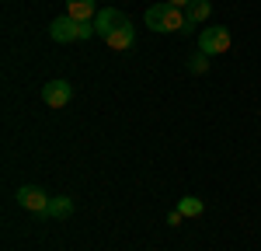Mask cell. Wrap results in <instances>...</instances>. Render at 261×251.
Listing matches in <instances>:
<instances>
[{
	"label": "cell",
	"mask_w": 261,
	"mask_h": 251,
	"mask_svg": "<svg viewBox=\"0 0 261 251\" xmlns=\"http://www.w3.org/2000/svg\"><path fill=\"white\" fill-rule=\"evenodd\" d=\"M143 21H146L150 32H181V24H185V11L174 7V4H167V0H161V4H150V7H146Z\"/></svg>",
	"instance_id": "obj_1"
},
{
	"label": "cell",
	"mask_w": 261,
	"mask_h": 251,
	"mask_svg": "<svg viewBox=\"0 0 261 251\" xmlns=\"http://www.w3.org/2000/svg\"><path fill=\"white\" fill-rule=\"evenodd\" d=\"M226 49H230V32L223 24H209V28L199 32V53H205L209 60L213 56H223Z\"/></svg>",
	"instance_id": "obj_2"
},
{
	"label": "cell",
	"mask_w": 261,
	"mask_h": 251,
	"mask_svg": "<svg viewBox=\"0 0 261 251\" xmlns=\"http://www.w3.org/2000/svg\"><path fill=\"white\" fill-rule=\"evenodd\" d=\"M14 199H18V206L28 209L32 216H49V195H45L39 185H21L18 192H14Z\"/></svg>",
	"instance_id": "obj_3"
},
{
	"label": "cell",
	"mask_w": 261,
	"mask_h": 251,
	"mask_svg": "<svg viewBox=\"0 0 261 251\" xmlns=\"http://www.w3.org/2000/svg\"><path fill=\"white\" fill-rule=\"evenodd\" d=\"M70 98H73V87H70V81H63V77H56V81H49L42 87V102L49 105V108H66Z\"/></svg>",
	"instance_id": "obj_4"
},
{
	"label": "cell",
	"mask_w": 261,
	"mask_h": 251,
	"mask_svg": "<svg viewBox=\"0 0 261 251\" xmlns=\"http://www.w3.org/2000/svg\"><path fill=\"white\" fill-rule=\"evenodd\" d=\"M49 35H53V42H77L81 39V21H73L70 14H60V18L49 21Z\"/></svg>",
	"instance_id": "obj_5"
},
{
	"label": "cell",
	"mask_w": 261,
	"mask_h": 251,
	"mask_svg": "<svg viewBox=\"0 0 261 251\" xmlns=\"http://www.w3.org/2000/svg\"><path fill=\"white\" fill-rule=\"evenodd\" d=\"M125 21H129V18L122 14L119 7H105V11H98V18H94V28H98V35H101V39H108L112 32H119Z\"/></svg>",
	"instance_id": "obj_6"
},
{
	"label": "cell",
	"mask_w": 261,
	"mask_h": 251,
	"mask_svg": "<svg viewBox=\"0 0 261 251\" xmlns=\"http://www.w3.org/2000/svg\"><path fill=\"white\" fill-rule=\"evenodd\" d=\"M105 42H108V49H115V53H125V49H133V45H136V28H133V21H125L119 32H112V35H108Z\"/></svg>",
	"instance_id": "obj_7"
},
{
	"label": "cell",
	"mask_w": 261,
	"mask_h": 251,
	"mask_svg": "<svg viewBox=\"0 0 261 251\" xmlns=\"http://www.w3.org/2000/svg\"><path fill=\"white\" fill-rule=\"evenodd\" d=\"M66 14H70L73 21L98 18V0H66Z\"/></svg>",
	"instance_id": "obj_8"
},
{
	"label": "cell",
	"mask_w": 261,
	"mask_h": 251,
	"mask_svg": "<svg viewBox=\"0 0 261 251\" xmlns=\"http://www.w3.org/2000/svg\"><path fill=\"white\" fill-rule=\"evenodd\" d=\"M73 213V199L70 195H56V199H49V216L53 220H66Z\"/></svg>",
	"instance_id": "obj_9"
},
{
	"label": "cell",
	"mask_w": 261,
	"mask_h": 251,
	"mask_svg": "<svg viewBox=\"0 0 261 251\" xmlns=\"http://www.w3.org/2000/svg\"><path fill=\"white\" fill-rule=\"evenodd\" d=\"M209 11H213V7H209V0H192V4H188V11H185V18L195 21V24H202V21L209 18Z\"/></svg>",
	"instance_id": "obj_10"
},
{
	"label": "cell",
	"mask_w": 261,
	"mask_h": 251,
	"mask_svg": "<svg viewBox=\"0 0 261 251\" xmlns=\"http://www.w3.org/2000/svg\"><path fill=\"white\" fill-rule=\"evenodd\" d=\"M178 209H181V216H202L205 213V203H202L199 195H185L178 203Z\"/></svg>",
	"instance_id": "obj_11"
},
{
	"label": "cell",
	"mask_w": 261,
	"mask_h": 251,
	"mask_svg": "<svg viewBox=\"0 0 261 251\" xmlns=\"http://www.w3.org/2000/svg\"><path fill=\"white\" fill-rule=\"evenodd\" d=\"M205 70H209V56H205V53H192V56H188V73L202 77Z\"/></svg>",
	"instance_id": "obj_12"
},
{
	"label": "cell",
	"mask_w": 261,
	"mask_h": 251,
	"mask_svg": "<svg viewBox=\"0 0 261 251\" xmlns=\"http://www.w3.org/2000/svg\"><path fill=\"white\" fill-rule=\"evenodd\" d=\"M181 220H185V216H181V209H171V213H167V223H171V227H178Z\"/></svg>",
	"instance_id": "obj_13"
},
{
	"label": "cell",
	"mask_w": 261,
	"mask_h": 251,
	"mask_svg": "<svg viewBox=\"0 0 261 251\" xmlns=\"http://www.w3.org/2000/svg\"><path fill=\"white\" fill-rule=\"evenodd\" d=\"M195 28H199L195 21H188V18H185V24H181V35H195Z\"/></svg>",
	"instance_id": "obj_14"
},
{
	"label": "cell",
	"mask_w": 261,
	"mask_h": 251,
	"mask_svg": "<svg viewBox=\"0 0 261 251\" xmlns=\"http://www.w3.org/2000/svg\"><path fill=\"white\" fill-rule=\"evenodd\" d=\"M167 4H174V7H181V11H185V7H188L192 0H167Z\"/></svg>",
	"instance_id": "obj_15"
}]
</instances>
